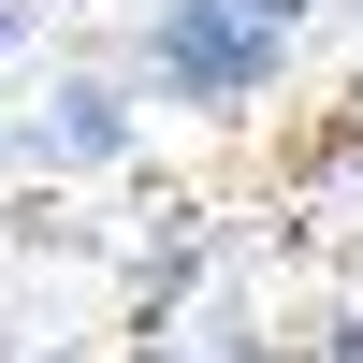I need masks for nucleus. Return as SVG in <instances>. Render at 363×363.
I'll use <instances>...</instances> for the list:
<instances>
[{"mask_svg": "<svg viewBox=\"0 0 363 363\" xmlns=\"http://www.w3.org/2000/svg\"><path fill=\"white\" fill-rule=\"evenodd\" d=\"M291 29H306V0H160L145 15V87L160 102H262Z\"/></svg>", "mask_w": 363, "mask_h": 363, "instance_id": "1", "label": "nucleus"}, {"mask_svg": "<svg viewBox=\"0 0 363 363\" xmlns=\"http://www.w3.org/2000/svg\"><path fill=\"white\" fill-rule=\"evenodd\" d=\"M15 29H29V15H15V0H0V44H15Z\"/></svg>", "mask_w": 363, "mask_h": 363, "instance_id": "3", "label": "nucleus"}, {"mask_svg": "<svg viewBox=\"0 0 363 363\" xmlns=\"http://www.w3.org/2000/svg\"><path fill=\"white\" fill-rule=\"evenodd\" d=\"M335 363H363V335H349V349H335Z\"/></svg>", "mask_w": 363, "mask_h": 363, "instance_id": "4", "label": "nucleus"}, {"mask_svg": "<svg viewBox=\"0 0 363 363\" xmlns=\"http://www.w3.org/2000/svg\"><path fill=\"white\" fill-rule=\"evenodd\" d=\"M44 145H58V160H116V145H131V102H116L102 73H87V87H58V116H44Z\"/></svg>", "mask_w": 363, "mask_h": 363, "instance_id": "2", "label": "nucleus"}]
</instances>
